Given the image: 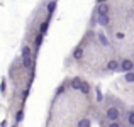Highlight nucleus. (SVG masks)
<instances>
[{
	"mask_svg": "<svg viewBox=\"0 0 134 127\" xmlns=\"http://www.w3.org/2000/svg\"><path fill=\"white\" fill-rule=\"evenodd\" d=\"M107 68L110 70V71H115V70H119V63L117 61H109L107 63Z\"/></svg>",
	"mask_w": 134,
	"mask_h": 127,
	"instance_id": "nucleus-6",
	"label": "nucleus"
},
{
	"mask_svg": "<svg viewBox=\"0 0 134 127\" xmlns=\"http://www.w3.org/2000/svg\"><path fill=\"white\" fill-rule=\"evenodd\" d=\"M41 41H43V36H41V34H39V36H37V37H36V44H37V46H39V44H41Z\"/></svg>",
	"mask_w": 134,
	"mask_h": 127,
	"instance_id": "nucleus-15",
	"label": "nucleus"
},
{
	"mask_svg": "<svg viewBox=\"0 0 134 127\" xmlns=\"http://www.w3.org/2000/svg\"><path fill=\"white\" fill-rule=\"evenodd\" d=\"M82 56H83V49L82 48H76L75 53H73V58H75V59H82Z\"/></svg>",
	"mask_w": 134,
	"mask_h": 127,
	"instance_id": "nucleus-7",
	"label": "nucleus"
},
{
	"mask_svg": "<svg viewBox=\"0 0 134 127\" xmlns=\"http://www.w3.org/2000/svg\"><path fill=\"white\" fill-rule=\"evenodd\" d=\"M97 12H98V15H107L109 5H107V3H100V5L97 7Z\"/></svg>",
	"mask_w": 134,
	"mask_h": 127,
	"instance_id": "nucleus-4",
	"label": "nucleus"
},
{
	"mask_svg": "<svg viewBox=\"0 0 134 127\" xmlns=\"http://www.w3.org/2000/svg\"><path fill=\"white\" fill-rule=\"evenodd\" d=\"M90 119H82V120L78 122V127H90Z\"/></svg>",
	"mask_w": 134,
	"mask_h": 127,
	"instance_id": "nucleus-10",
	"label": "nucleus"
},
{
	"mask_svg": "<svg viewBox=\"0 0 134 127\" xmlns=\"http://www.w3.org/2000/svg\"><path fill=\"white\" fill-rule=\"evenodd\" d=\"M54 9H56V2H49L48 3V10H49V12H53Z\"/></svg>",
	"mask_w": 134,
	"mask_h": 127,
	"instance_id": "nucleus-14",
	"label": "nucleus"
},
{
	"mask_svg": "<svg viewBox=\"0 0 134 127\" xmlns=\"http://www.w3.org/2000/svg\"><path fill=\"white\" fill-rule=\"evenodd\" d=\"M119 108H115V107H110V108H107V119H110V120H117L119 119Z\"/></svg>",
	"mask_w": 134,
	"mask_h": 127,
	"instance_id": "nucleus-2",
	"label": "nucleus"
},
{
	"mask_svg": "<svg viewBox=\"0 0 134 127\" xmlns=\"http://www.w3.org/2000/svg\"><path fill=\"white\" fill-rule=\"evenodd\" d=\"M46 29H48V22L43 24V27H41V32H46Z\"/></svg>",
	"mask_w": 134,
	"mask_h": 127,
	"instance_id": "nucleus-16",
	"label": "nucleus"
},
{
	"mask_svg": "<svg viewBox=\"0 0 134 127\" xmlns=\"http://www.w3.org/2000/svg\"><path fill=\"white\" fill-rule=\"evenodd\" d=\"M109 127H121V125H119V122H110V125H109Z\"/></svg>",
	"mask_w": 134,
	"mask_h": 127,
	"instance_id": "nucleus-17",
	"label": "nucleus"
},
{
	"mask_svg": "<svg viewBox=\"0 0 134 127\" xmlns=\"http://www.w3.org/2000/svg\"><path fill=\"white\" fill-rule=\"evenodd\" d=\"M22 63H24L26 68H29V66H31V49L27 48V46L22 49Z\"/></svg>",
	"mask_w": 134,
	"mask_h": 127,
	"instance_id": "nucleus-1",
	"label": "nucleus"
},
{
	"mask_svg": "<svg viewBox=\"0 0 134 127\" xmlns=\"http://www.w3.org/2000/svg\"><path fill=\"white\" fill-rule=\"evenodd\" d=\"M98 41H100V44H102V46H109V41H107V37H105L102 32H98Z\"/></svg>",
	"mask_w": 134,
	"mask_h": 127,
	"instance_id": "nucleus-9",
	"label": "nucleus"
},
{
	"mask_svg": "<svg viewBox=\"0 0 134 127\" xmlns=\"http://www.w3.org/2000/svg\"><path fill=\"white\" fill-rule=\"evenodd\" d=\"M132 68H134V65H132L131 59H124V61L121 63V70H122V71H126V73H131Z\"/></svg>",
	"mask_w": 134,
	"mask_h": 127,
	"instance_id": "nucleus-3",
	"label": "nucleus"
},
{
	"mask_svg": "<svg viewBox=\"0 0 134 127\" xmlns=\"http://www.w3.org/2000/svg\"><path fill=\"white\" fill-rule=\"evenodd\" d=\"M80 90H82V93H88L90 91V86H88V83H85V82H82V85H80Z\"/></svg>",
	"mask_w": 134,
	"mask_h": 127,
	"instance_id": "nucleus-8",
	"label": "nucleus"
},
{
	"mask_svg": "<svg viewBox=\"0 0 134 127\" xmlns=\"http://www.w3.org/2000/svg\"><path fill=\"white\" fill-rule=\"evenodd\" d=\"M109 15H98V24H100V26H107L109 24Z\"/></svg>",
	"mask_w": 134,
	"mask_h": 127,
	"instance_id": "nucleus-5",
	"label": "nucleus"
},
{
	"mask_svg": "<svg viewBox=\"0 0 134 127\" xmlns=\"http://www.w3.org/2000/svg\"><path fill=\"white\" fill-rule=\"evenodd\" d=\"M80 85H82V80H80V78H75V80H73V83H71V86L75 88V90H80Z\"/></svg>",
	"mask_w": 134,
	"mask_h": 127,
	"instance_id": "nucleus-11",
	"label": "nucleus"
},
{
	"mask_svg": "<svg viewBox=\"0 0 134 127\" xmlns=\"http://www.w3.org/2000/svg\"><path fill=\"white\" fill-rule=\"evenodd\" d=\"M126 82L127 83H132L134 82V73L131 71V73H126Z\"/></svg>",
	"mask_w": 134,
	"mask_h": 127,
	"instance_id": "nucleus-12",
	"label": "nucleus"
},
{
	"mask_svg": "<svg viewBox=\"0 0 134 127\" xmlns=\"http://www.w3.org/2000/svg\"><path fill=\"white\" fill-rule=\"evenodd\" d=\"M127 122H129L131 125H134V114H132V112H129V115H127Z\"/></svg>",
	"mask_w": 134,
	"mask_h": 127,
	"instance_id": "nucleus-13",
	"label": "nucleus"
}]
</instances>
